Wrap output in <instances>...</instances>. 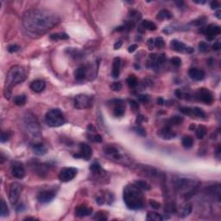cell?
<instances>
[{
	"label": "cell",
	"instance_id": "obj_5",
	"mask_svg": "<svg viewBox=\"0 0 221 221\" xmlns=\"http://www.w3.org/2000/svg\"><path fill=\"white\" fill-rule=\"evenodd\" d=\"M45 122L50 127H59L63 125L67 120L60 109H52L46 113Z\"/></svg>",
	"mask_w": 221,
	"mask_h": 221
},
{
	"label": "cell",
	"instance_id": "obj_38",
	"mask_svg": "<svg viewBox=\"0 0 221 221\" xmlns=\"http://www.w3.org/2000/svg\"><path fill=\"white\" fill-rule=\"evenodd\" d=\"M164 44H165V42H164V40H163L162 37H157L155 39V46L156 48L162 49L164 47Z\"/></svg>",
	"mask_w": 221,
	"mask_h": 221
},
{
	"label": "cell",
	"instance_id": "obj_9",
	"mask_svg": "<svg viewBox=\"0 0 221 221\" xmlns=\"http://www.w3.org/2000/svg\"><path fill=\"white\" fill-rule=\"evenodd\" d=\"M77 172L78 170L75 168H63L60 171L59 179L62 182H68L75 177Z\"/></svg>",
	"mask_w": 221,
	"mask_h": 221
},
{
	"label": "cell",
	"instance_id": "obj_58",
	"mask_svg": "<svg viewBox=\"0 0 221 221\" xmlns=\"http://www.w3.org/2000/svg\"><path fill=\"white\" fill-rule=\"evenodd\" d=\"M176 95L178 97V98H181L182 97V94H181V91L180 89H177L176 91Z\"/></svg>",
	"mask_w": 221,
	"mask_h": 221
},
{
	"label": "cell",
	"instance_id": "obj_37",
	"mask_svg": "<svg viewBox=\"0 0 221 221\" xmlns=\"http://www.w3.org/2000/svg\"><path fill=\"white\" fill-rule=\"evenodd\" d=\"M91 171L94 174H100V172H102V168H101V166L100 163L98 162H94L92 163L90 167Z\"/></svg>",
	"mask_w": 221,
	"mask_h": 221
},
{
	"label": "cell",
	"instance_id": "obj_62",
	"mask_svg": "<svg viewBox=\"0 0 221 221\" xmlns=\"http://www.w3.org/2000/svg\"><path fill=\"white\" fill-rule=\"evenodd\" d=\"M195 129V125H194V124H192L191 126H190V130H194Z\"/></svg>",
	"mask_w": 221,
	"mask_h": 221
},
{
	"label": "cell",
	"instance_id": "obj_41",
	"mask_svg": "<svg viewBox=\"0 0 221 221\" xmlns=\"http://www.w3.org/2000/svg\"><path fill=\"white\" fill-rule=\"evenodd\" d=\"M134 131H135V132H136L137 135H139V136H146L145 130H144L143 127H141L140 125L136 126V127L134 128Z\"/></svg>",
	"mask_w": 221,
	"mask_h": 221
},
{
	"label": "cell",
	"instance_id": "obj_47",
	"mask_svg": "<svg viewBox=\"0 0 221 221\" xmlns=\"http://www.w3.org/2000/svg\"><path fill=\"white\" fill-rule=\"evenodd\" d=\"M129 102H130L131 107L134 111H136L139 109V105H138V103H137L136 100H129Z\"/></svg>",
	"mask_w": 221,
	"mask_h": 221
},
{
	"label": "cell",
	"instance_id": "obj_54",
	"mask_svg": "<svg viewBox=\"0 0 221 221\" xmlns=\"http://www.w3.org/2000/svg\"><path fill=\"white\" fill-rule=\"evenodd\" d=\"M138 100L142 103H147L149 101V96L148 95H140L138 97Z\"/></svg>",
	"mask_w": 221,
	"mask_h": 221
},
{
	"label": "cell",
	"instance_id": "obj_60",
	"mask_svg": "<svg viewBox=\"0 0 221 221\" xmlns=\"http://www.w3.org/2000/svg\"><path fill=\"white\" fill-rule=\"evenodd\" d=\"M220 12H221L220 10H218V11L216 12V14H215V16H216L218 17V18H219V19H220V18H221Z\"/></svg>",
	"mask_w": 221,
	"mask_h": 221
},
{
	"label": "cell",
	"instance_id": "obj_10",
	"mask_svg": "<svg viewBox=\"0 0 221 221\" xmlns=\"http://www.w3.org/2000/svg\"><path fill=\"white\" fill-rule=\"evenodd\" d=\"M92 148L88 144L82 143L80 144V151L77 154H74V158H81V159H84L85 161H88L92 157Z\"/></svg>",
	"mask_w": 221,
	"mask_h": 221
},
{
	"label": "cell",
	"instance_id": "obj_31",
	"mask_svg": "<svg viewBox=\"0 0 221 221\" xmlns=\"http://www.w3.org/2000/svg\"><path fill=\"white\" fill-rule=\"evenodd\" d=\"M126 82H127V84L131 88H135L137 85V84H138L137 79H136V77L134 74H131V75L129 76L127 78V80H126Z\"/></svg>",
	"mask_w": 221,
	"mask_h": 221
},
{
	"label": "cell",
	"instance_id": "obj_36",
	"mask_svg": "<svg viewBox=\"0 0 221 221\" xmlns=\"http://www.w3.org/2000/svg\"><path fill=\"white\" fill-rule=\"evenodd\" d=\"M135 184H136V186L138 187L140 189H143V190H150V185L144 181H136Z\"/></svg>",
	"mask_w": 221,
	"mask_h": 221
},
{
	"label": "cell",
	"instance_id": "obj_13",
	"mask_svg": "<svg viewBox=\"0 0 221 221\" xmlns=\"http://www.w3.org/2000/svg\"><path fill=\"white\" fill-rule=\"evenodd\" d=\"M56 195V192L55 190H44L42 191L37 196V200L41 203H49L54 200V198Z\"/></svg>",
	"mask_w": 221,
	"mask_h": 221
},
{
	"label": "cell",
	"instance_id": "obj_3",
	"mask_svg": "<svg viewBox=\"0 0 221 221\" xmlns=\"http://www.w3.org/2000/svg\"><path fill=\"white\" fill-rule=\"evenodd\" d=\"M123 198L126 206L131 210H139L143 206V194L136 185H127Z\"/></svg>",
	"mask_w": 221,
	"mask_h": 221
},
{
	"label": "cell",
	"instance_id": "obj_45",
	"mask_svg": "<svg viewBox=\"0 0 221 221\" xmlns=\"http://www.w3.org/2000/svg\"><path fill=\"white\" fill-rule=\"evenodd\" d=\"M199 49L202 53H206L208 50V45L207 43H206L205 42H201L200 44H199Z\"/></svg>",
	"mask_w": 221,
	"mask_h": 221
},
{
	"label": "cell",
	"instance_id": "obj_48",
	"mask_svg": "<svg viewBox=\"0 0 221 221\" xmlns=\"http://www.w3.org/2000/svg\"><path fill=\"white\" fill-rule=\"evenodd\" d=\"M150 205L152 208H154V209H159L160 207H161V204L159 203V202H157V201H154V200H151L150 201Z\"/></svg>",
	"mask_w": 221,
	"mask_h": 221
},
{
	"label": "cell",
	"instance_id": "obj_51",
	"mask_svg": "<svg viewBox=\"0 0 221 221\" xmlns=\"http://www.w3.org/2000/svg\"><path fill=\"white\" fill-rule=\"evenodd\" d=\"M210 6H211V8L212 10H216V9H218L219 7V3L218 1H216V0H213V1H212L211 3H210Z\"/></svg>",
	"mask_w": 221,
	"mask_h": 221
},
{
	"label": "cell",
	"instance_id": "obj_29",
	"mask_svg": "<svg viewBox=\"0 0 221 221\" xmlns=\"http://www.w3.org/2000/svg\"><path fill=\"white\" fill-rule=\"evenodd\" d=\"M142 26H143L145 30H156V28H157L156 24L150 20L142 21Z\"/></svg>",
	"mask_w": 221,
	"mask_h": 221
},
{
	"label": "cell",
	"instance_id": "obj_59",
	"mask_svg": "<svg viewBox=\"0 0 221 221\" xmlns=\"http://www.w3.org/2000/svg\"><path fill=\"white\" fill-rule=\"evenodd\" d=\"M157 103H158V105H161V106H162V105L164 104V100H163L161 98H159V99H158V100H157Z\"/></svg>",
	"mask_w": 221,
	"mask_h": 221
},
{
	"label": "cell",
	"instance_id": "obj_19",
	"mask_svg": "<svg viewBox=\"0 0 221 221\" xmlns=\"http://www.w3.org/2000/svg\"><path fill=\"white\" fill-rule=\"evenodd\" d=\"M46 83L42 80H35L30 84V89L35 92H42L45 89Z\"/></svg>",
	"mask_w": 221,
	"mask_h": 221
},
{
	"label": "cell",
	"instance_id": "obj_24",
	"mask_svg": "<svg viewBox=\"0 0 221 221\" xmlns=\"http://www.w3.org/2000/svg\"><path fill=\"white\" fill-rule=\"evenodd\" d=\"M33 150L35 155L37 156H42L47 153V148L41 143H36L33 146Z\"/></svg>",
	"mask_w": 221,
	"mask_h": 221
},
{
	"label": "cell",
	"instance_id": "obj_34",
	"mask_svg": "<svg viewBox=\"0 0 221 221\" xmlns=\"http://www.w3.org/2000/svg\"><path fill=\"white\" fill-rule=\"evenodd\" d=\"M192 212V206L191 204L189 203H187L185 206L181 208V217H186L187 215L190 214V212Z\"/></svg>",
	"mask_w": 221,
	"mask_h": 221
},
{
	"label": "cell",
	"instance_id": "obj_1",
	"mask_svg": "<svg viewBox=\"0 0 221 221\" xmlns=\"http://www.w3.org/2000/svg\"><path fill=\"white\" fill-rule=\"evenodd\" d=\"M60 23L56 13L44 9H31L23 16V25L30 35L40 36Z\"/></svg>",
	"mask_w": 221,
	"mask_h": 221
},
{
	"label": "cell",
	"instance_id": "obj_15",
	"mask_svg": "<svg viewBox=\"0 0 221 221\" xmlns=\"http://www.w3.org/2000/svg\"><path fill=\"white\" fill-rule=\"evenodd\" d=\"M220 32V27L219 25H217V24H209L206 28V30H205V34L207 35L208 39H210V40L213 39L218 35H219Z\"/></svg>",
	"mask_w": 221,
	"mask_h": 221
},
{
	"label": "cell",
	"instance_id": "obj_28",
	"mask_svg": "<svg viewBox=\"0 0 221 221\" xmlns=\"http://www.w3.org/2000/svg\"><path fill=\"white\" fill-rule=\"evenodd\" d=\"M206 131H207V129H206V127H205L204 125L198 126V128L196 129V132H195L197 138H199V139H202L204 136H206Z\"/></svg>",
	"mask_w": 221,
	"mask_h": 221
},
{
	"label": "cell",
	"instance_id": "obj_53",
	"mask_svg": "<svg viewBox=\"0 0 221 221\" xmlns=\"http://www.w3.org/2000/svg\"><path fill=\"white\" fill-rule=\"evenodd\" d=\"M92 141H93V142H95V143H101V142H102V136H101L100 134L96 133L95 135L93 136V137H92Z\"/></svg>",
	"mask_w": 221,
	"mask_h": 221
},
{
	"label": "cell",
	"instance_id": "obj_17",
	"mask_svg": "<svg viewBox=\"0 0 221 221\" xmlns=\"http://www.w3.org/2000/svg\"><path fill=\"white\" fill-rule=\"evenodd\" d=\"M158 135L161 136L163 139H168H168L174 138V137L176 136V133L171 129L170 126L167 125L159 131Z\"/></svg>",
	"mask_w": 221,
	"mask_h": 221
},
{
	"label": "cell",
	"instance_id": "obj_12",
	"mask_svg": "<svg viewBox=\"0 0 221 221\" xmlns=\"http://www.w3.org/2000/svg\"><path fill=\"white\" fill-rule=\"evenodd\" d=\"M171 48L172 49H174L176 52H181V53H187V54H191L193 52H194V48L192 47H187L186 44H184L183 42H181L178 40H172L171 41Z\"/></svg>",
	"mask_w": 221,
	"mask_h": 221
},
{
	"label": "cell",
	"instance_id": "obj_55",
	"mask_svg": "<svg viewBox=\"0 0 221 221\" xmlns=\"http://www.w3.org/2000/svg\"><path fill=\"white\" fill-rule=\"evenodd\" d=\"M221 49V44L219 42H214V44L212 45V49L214 51H218L219 50Z\"/></svg>",
	"mask_w": 221,
	"mask_h": 221
},
{
	"label": "cell",
	"instance_id": "obj_61",
	"mask_svg": "<svg viewBox=\"0 0 221 221\" xmlns=\"http://www.w3.org/2000/svg\"><path fill=\"white\" fill-rule=\"evenodd\" d=\"M194 3H196V4H201V5H203V4H205V3H206V1H194Z\"/></svg>",
	"mask_w": 221,
	"mask_h": 221
},
{
	"label": "cell",
	"instance_id": "obj_35",
	"mask_svg": "<svg viewBox=\"0 0 221 221\" xmlns=\"http://www.w3.org/2000/svg\"><path fill=\"white\" fill-rule=\"evenodd\" d=\"M69 36L65 34V33H60V34H53L50 35V39L53 41H58V40H66L68 39Z\"/></svg>",
	"mask_w": 221,
	"mask_h": 221
},
{
	"label": "cell",
	"instance_id": "obj_39",
	"mask_svg": "<svg viewBox=\"0 0 221 221\" xmlns=\"http://www.w3.org/2000/svg\"><path fill=\"white\" fill-rule=\"evenodd\" d=\"M165 212L168 213H173V212H176V208L175 205L173 203H168L165 206Z\"/></svg>",
	"mask_w": 221,
	"mask_h": 221
},
{
	"label": "cell",
	"instance_id": "obj_42",
	"mask_svg": "<svg viewBox=\"0 0 221 221\" xmlns=\"http://www.w3.org/2000/svg\"><path fill=\"white\" fill-rule=\"evenodd\" d=\"M111 89L114 92H119L122 89V84L120 82H113L111 85Z\"/></svg>",
	"mask_w": 221,
	"mask_h": 221
},
{
	"label": "cell",
	"instance_id": "obj_56",
	"mask_svg": "<svg viewBox=\"0 0 221 221\" xmlns=\"http://www.w3.org/2000/svg\"><path fill=\"white\" fill-rule=\"evenodd\" d=\"M136 49H137V45L136 44H132L129 47V49H128V51L130 52V53H133L134 51L136 50Z\"/></svg>",
	"mask_w": 221,
	"mask_h": 221
},
{
	"label": "cell",
	"instance_id": "obj_33",
	"mask_svg": "<svg viewBox=\"0 0 221 221\" xmlns=\"http://www.w3.org/2000/svg\"><path fill=\"white\" fill-rule=\"evenodd\" d=\"M1 217H6L9 215L10 212H9V209H8V206L6 204V202L5 201L4 199L1 200Z\"/></svg>",
	"mask_w": 221,
	"mask_h": 221
},
{
	"label": "cell",
	"instance_id": "obj_8",
	"mask_svg": "<svg viewBox=\"0 0 221 221\" xmlns=\"http://www.w3.org/2000/svg\"><path fill=\"white\" fill-rule=\"evenodd\" d=\"M22 193V186L18 182H12L10 186L9 193V201L11 206H15L19 200V197Z\"/></svg>",
	"mask_w": 221,
	"mask_h": 221
},
{
	"label": "cell",
	"instance_id": "obj_46",
	"mask_svg": "<svg viewBox=\"0 0 221 221\" xmlns=\"http://www.w3.org/2000/svg\"><path fill=\"white\" fill-rule=\"evenodd\" d=\"M20 50V47L16 44H12V45H10L8 47V51L10 53H16L17 51Z\"/></svg>",
	"mask_w": 221,
	"mask_h": 221
},
{
	"label": "cell",
	"instance_id": "obj_30",
	"mask_svg": "<svg viewBox=\"0 0 221 221\" xmlns=\"http://www.w3.org/2000/svg\"><path fill=\"white\" fill-rule=\"evenodd\" d=\"M182 123H183V118H181L180 116H175V117H172L168 120V125H179Z\"/></svg>",
	"mask_w": 221,
	"mask_h": 221
},
{
	"label": "cell",
	"instance_id": "obj_52",
	"mask_svg": "<svg viewBox=\"0 0 221 221\" xmlns=\"http://www.w3.org/2000/svg\"><path fill=\"white\" fill-rule=\"evenodd\" d=\"M147 43H148V46H149V49L152 50L154 49V47H155V40L153 38H150L148 40V42H147Z\"/></svg>",
	"mask_w": 221,
	"mask_h": 221
},
{
	"label": "cell",
	"instance_id": "obj_7",
	"mask_svg": "<svg viewBox=\"0 0 221 221\" xmlns=\"http://www.w3.org/2000/svg\"><path fill=\"white\" fill-rule=\"evenodd\" d=\"M74 104L76 109H88L92 106V98L86 94H78L74 98Z\"/></svg>",
	"mask_w": 221,
	"mask_h": 221
},
{
	"label": "cell",
	"instance_id": "obj_20",
	"mask_svg": "<svg viewBox=\"0 0 221 221\" xmlns=\"http://www.w3.org/2000/svg\"><path fill=\"white\" fill-rule=\"evenodd\" d=\"M116 106L113 109V115L117 118L123 117L125 111V106L121 100H115Z\"/></svg>",
	"mask_w": 221,
	"mask_h": 221
},
{
	"label": "cell",
	"instance_id": "obj_21",
	"mask_svg": "<svg viewBox=\"0 0 221 221\" xmlns=\"http://www.w3.org/2000/svg\"><path fill=\"white\" fill-rule=\"evenodd\" d=\"M120 66H121V59L119 57H115L112 63V77L114 79L118 78L119 74H120Z\"/></svg>",
	"mask_w": 221,
	"mask_h": 221
},
{
	"label": "cell",
	"instance_id": "obj_49",
	"mask_svg": "<svg viewBox=\"0 0 221 221\" xmlns=\"http://www.w3.org/2000/svg\"><path fill=\"white\" fill-rule=\"evenodd\" d=\"M205 20H206L205 17L200 18V19H198V20H194L193 22H191L190 24H193V25H201V24H202L205 22Z\"/></svg>",
	"mask_w": 221,
	"mask_h": 221
},
{
	"label": "cell",
	"instance_id": "obj_32",
	"mask_svg": "<svg viewBox=\"0 0 221 221\" xmlns=\"http://www.w3.org/2000/svg\"><path fill=\"white\" fill-rule=\"evenodd\" d=\"M192 109H193V117H197V118H206V113L202 109L199 107H194Z\"/></svg>",
	"mask_w": 221,
	"mask_h": 221
},
{
	"label": "cell",
	"instance_id": "obj_16",
	"mask_svg": "<svg viewBox=\"0 0 221 221\" xmlns=\"http://www.w3.org/2000/svg\"><path fill=\"white\" fill-rule=\"evenodd\" d=\"M92 208L89 207V206H86L85 205L78 206L76 207L75 212H74L75 216L79 217V218L89 216L90 214H92Z\"/></svg>",
	"mask_w": 221,
	"mask_h": 221
},
{
	"label": "cell",
	"instance_id": "obj_27",
	"mask_svg": "<svg viewBox=\"0 0 221 221\" xmlns=\"http://www.w3.org/2000/svg\"><path fill=\"white\" fill-rule=\"evenodd\" d=\"M26 100H27V99H26L25 95H18L16 96L14 98L13 102H14L16 106H23L26 104Z\"/></svg>",
	"mask_w": 221,
	"mask_h": 221
},
{
	"label": "cell",
	"instance_id": "obj_2",
	"mask_svg": "<svg viewBox=\"0 0 221 221\" xmlns=\"http://www.w3.org/2000/svg\"><path fill=\"white\" fill-rule=\"evenodd\" d=\"M27 78V70L23 66L16 65L8 71L5 80L4 93L6 99H10L12 94V88L17 84H20Z\"/></svg>",
	"mask_w": 221,
	"mask_h": 221
},
{
	"label": "cell",
	"instance_id": "obj_18",
	"mask_svg": "<svg viewBox=\"0 0 221 221\" xmlns=\"http://www.w3.org/2000/svg\"><path fill=\"white\" fill-rule=\"evenodd\" d=\"M188 75L192 80L200 81L205 78V72L199 68H191L188 71Z\"/></svg>",
	"mask_w": 221,
	"mask_h": 221
},
{
	"label": "cell",
	"instance_id": "obj_26",
	"mask_svg": "<svg viewBox=\"0 0 221 221\" xmlns=\"http://www.w3.org/2000/svg\"><path fill=\"white\" fill-rule=\"evenodd\" d=\"M157 19H161V20H164V19H170L172 18V13L169 10H161L159 11V13L156 16Z\"/></svg>",
	"mask_w": 221,
	"mask_h": 221
},
{
	"label": "cell",
	"instance_id": "obj_14",
	"mask_svg": "<svg viewBox=\"0 0 221 221\" xmlns=\"http://www.w3.org/2000/svg\"><path fill=\"white\" fill-rule=\"evenodd\" d=\"M11 174L17 179H23L25 176V170L24 166L19 162H15L11 167Z\"/></svg>",
	"mask_w": 221,
	"mask_h": 221
},
{
	"label": "cell",
	"instance_id": "obj_4",
	"mask_svg": "<svg viewBox=\"0 0 221 221\" xmlns=\"http://www.w3.org/2000/svg\"><path fill=\"white\" fill-rule=\"evenodd\" d=\"M24 128L27 134L31 137L30 139L35 141V143H39L41 138V128L35 117L32 113H26L24 118Z\"/></svg>",
	"mask_w": 221,
	"mask_h": 221
},
{
	"label": "cell",
	"instance_id": "obj_43",
	"mask_svg": "<svg viewBox=\"0 0 221 221\" xmlns=\"http://www.w3.org/2000/svg\"><path fill=\"white\" fill-rule=\"evenodd\" d=\"M10 133L9 131H2V134H1V142L2 143H5L10 139Z\"/></svg>",
	"mask_w": 221,
	"mask_h": 221
},
{
	"label": "cell",
	"instance_id": "obj_11",
	"mask_svg": "<svg viewBox=\"0 0 221 221\" xmlns=\"http://www.w3.org/2000/svg\"><path fill=\"white\" fill-rule=\"evenodd\" d=\"M196 99L202 101L205 104H211L213 101V97L210 91L206 88H200L196 92Z\"/></svg>",
	"mask_w": 221,
	"mask_h": 221
},
{
	"label": "cell",
	"instance_id": "obj_57",
	"mask_svg": "<svg viewBox=\"0 0 221 221\" xmlns=\"http://www.w3.org/2000/svg\"><path fill=\"white\" fill-rule=\"evenodd\" d=\"M121 46H122V42L119 41V42H116L115 44H114V49H120Z\"/></svg>",
	"mask_w": 221,
	"mask_h": 221
},
{
	"label": "cell",
	"instance_id": "obj_22",
	"mask_svg": "<svg viewBox=\"0 0 221 221\" xmlns=\"http://www.w3.org/2000/svg\"><path fill=\"white\" fill-rule=\"evenodd\" d=\"M87 73V69L85 66H81L80 67H78L75 71H74V78L77 81H82L85 79V75Z\"/></svg>",
	"mask_w": 221,
	"mask_h": 221
},
{
	"label": "cell",
	"instance_id": "obj_40",
	"mask_svg": "<svg viewBox=\"0 0 221 221\" xmlns=\"http://www.w3.org/2000/svg\"><path fill=\"white\" fill-rule=\"evenodd\" d=\"M180 111H181V113H183L185 115L193 117V109L191 107H181Z\"/></svg>",
	"mask_w": 221,
	"mask_h": 221
},
{
	"label": "cell",
	"instance_id": "obj_44",
	"mask_svg": "<svg viewBox=\"0 0 221 221\" xmlns=\"http://www.w3.org/2000/svg\"><path fill=\"white\" fill-rule=\"evenodd\" d=\"M170 62L172 65L175 66L176 67H180V66L181 65V60L179 57H173V58H171Z\"/></svg>",
	"mask_w": 221,
	"mask_h": 221
},
{
	"label": "cell",
	"instance_id": "obj_6",
	"mask_svg": "<svg viewBox=\"0 0 221 221\" xmlns=\"http://www.w3.org/2000/svg\"><path fill=\"white\" fill-rule=\"evenodd\" d=\"M104 151L107 156H110L111 160L118 161V162H123L124 164L127 163L126 161H128V159H126V156L125 154H122L120 151L118 150V149L113 145H108L105 147Z\"/></svg>",
	"mask_w": 221,
	"mask_h": 221
},
{
	"label": "cell",
	"instance_id": "obj_50",
	"mask_svg": "<svg viewBox=\"0 0 221 221\" xmlns=\"http://www.w3.org/2000/svg\"><path fill=\"white\" fill-rule=\"evenodd\" d=\"M146 121V118L143 115H138L137 116V118H136V123L137 125H140L141 124L143 123V122H144Z\"/></svg>",
	"mask_w": 221,
	"mask_h": 221
},
{
	"label": "cell",
	"instance_id": "obj_23",
	"mask_svg": "<svg viewBox=\"0 0 221 221\" xmlns=\"http://www.w3.org/2000/svg\"><path fill=\"white\" fill-rule=\"evenodd\" d=\"M169 219V217L162 216L161 214H159L157 212H149L147 214V220L161 221L163 219Z\"/></svg>",
	"mask_w": 221,
	"mask_h": 221
},
{
	"label": "cell",
	"instance_id": "obj_25",
	"mask_svg": "<svg viewBox=\"0 0 221 221\" xmlns=\"http://www.w3.org/2000/svg\"><path fill=\"white\" fill-rule=\"evenodd\" d=\"M181 143L184 148L186 149H190L194 145V139L193 137L190 136H184L182 137V141H181Z\"/></svg>",
	"mask_w": 221,
	"mask_h": 221
}]
</instances>
